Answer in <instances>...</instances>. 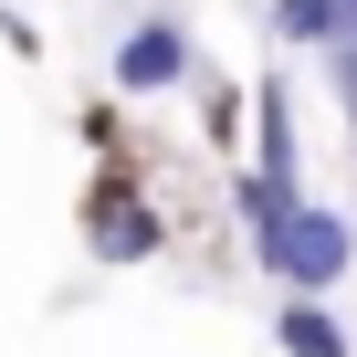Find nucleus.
<instances>
[{
    "mask_svg": "<svg viewBox=\"0 0 357 357\" xmlns=\"http://www.w3.org/2000/svg\"><path fill=\"white\" fill-rule=\"evenodd\" d=\"M242 221H252V252H263V273H273L284 294H326V284H347V263H357V231H347L336 211H315L294 178H273V168L242 178Z\"/></svg>",
    "mask_w": 357,
    "mask_h": 357,
    "instance_id": "nucleus-1",
    "label": "nucleus"
},
{
    "mask_svg": "<svg viewBox=\"0 0 357 357\" xmlns=\"http://www.w3.org/2000/svg\"><path fill=\"white\" fill-rule=\"evenodd\" d=\"M178 74H190V32H178V22H137L116 43V84L126 95H168Z\"/></svg>",
    "mask_w": 357,
    "mask_h": 357,
    "instance_id": "nucleus-2",
    "label": "nucleus"
},
{
    "mask_svg": "<svg viewBox=\"0 0 357 357\" xmlns=\"http://www.w3.org/2000/svg\"><path fill=\"white\" fill-rule=\"evenodd\" d=\"M158 242H168V231H158V211H147V200H126V190H105V200L84 211V252H95V263H147Z\"/></svg>",
    "mask_w": 357,
    "mask_h": 357,
    "instance_id": "nucleus-3",
    "label": "nucleus"
},
{
    "mask_svg": "<svg viewBox=\"0 0 357 357\" xmlns=\"http://www.w3.org/2000/svg\"><path fill=\"white\" fill-rule=\"evenodd\" d=\"M273 347H284V357H347V326H336L315 294H284V305H273Z\"/></svg>",
    "mask_w": 357,
    "mask_h": 357,
    "instance_id": "nucleus-4",
    "label": "nucleus"
},
{
    "mask_svg": "<svg viewBox=\"0 0 357 357\" xmlns=\"http://www.w3.org/2000/svg\"><path fill=\"white\" fill-rule=\"evenodd\" d=\"M273 32L305 53H336V43H357V11L347 0H273Z\"/></svg>",
    "mask_w": 357,
    "mask_h": 357,
    "instance_id": "nucleus-5",
    "label": "nucleus"
},
{
    "mask_svg": "<svg viewBox=\"0 0 357 357\" xmlns=\"http://www.w3.org/2000/svg\"><path fill=\"white\" fill-rule=\"evenodd\" d=\"M252 126H263V168H273V178H294V105H284V84H263V95H252Z\"/></svg>",
    "mask_w": 357,
    "mask_h": 357,
    "instance_id": "nucleus-6",
    "label": "nucleus"
}]
</instances>
